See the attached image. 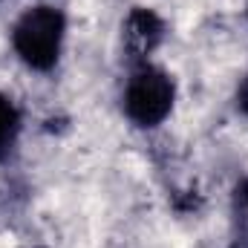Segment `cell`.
<instances>
[{"mask_svg":"<svg viewBox=\"0 0 248 248\" xmlns=\"http://www.w3.org/2000/svg\"><path fill=\"white\" fill-rule=\"evenodd\" d=\"M66 17L55 6H32L12 26L15 55L35 72H49L63 49Z\"/></svg>","mask_w":248,"mask_h":248,"instance_id":"obj_1","label":"cell"},{"mask_svg":"<svg viewBox=\"0 0 248 248\" xmlns=\"http://www.w3.org/2000/svg\"><path fill=\"white\" fill-rule=\"evenodd\" d=\"M173 98V78L153 63H139L124 87V116L136 127H159L170 116Z\"/></svg>","mask_w":248,"mask_h":248,"instance_id":"obj_2","label":"cell"},{"mask_svg":"<svg viewBox=\"0 0 248 248\" xmlns=\"http://www.w3.org/2000/svg\"><path fill=\"white\" fill-rule=\"evenodd\" d=\"M162 35H165V26H162V20L150 12V9H136L130 17H127V32H124V38H127V46L141 58V55H147L159 41H162Z\"/></svg>","mask_w":248,"mask_h":248,"instance_id":"obj_3","label":"cell"},{"mask_svg":"<svg viewBox=\"0 0 248 248\" xmlns=\"http://www.w3.org/2000/svg\"><path fill=\"white\" fill-rule=\"evenodd\" d=\"M17 133H20V113H17L15 101L0 93V159L9 156V150L15 147Z\"/></svg>","mask_w":248,"mask_h":248,"instance_id":"obj_4","label":"cell"},{"mask_svg":"<svg viewBox=\"0 0 248 248\" xmlns=\"http://www.w3.org/2000/svg\"><path fill=\"white\" fill-rule=\"evenodd\" d=\"M237 217H240V231L248 237V182L237 187Z\"/></svg>","mask_w":248,"mask_h":248,"instance_id":"obj_5","label":"cell"},{"mask_svg":"<svg viewBox=\"0 0 248 248\" xmlns=\"http://www.w3.org/2000/svg\"><path fill=\"white\" fill-rule=\"evenodd\" d=\"M237 107L248 116V78L243 81V87H240V93H237Z\"/></svg>","mask_w":248,"mask_h":248,"instance_id":"obj_6","label":"cell"}]
</instances>
